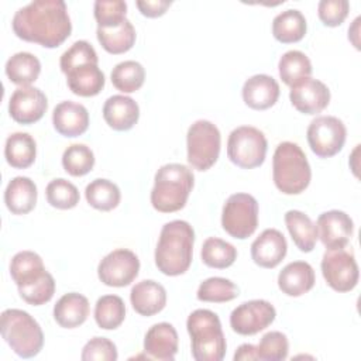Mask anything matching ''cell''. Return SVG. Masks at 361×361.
<instances>
[{
	"label": "cell",
	"instance_id": "1",
	"mask_svg": "<svg viewBox=\"0 0 361 361\" xmlns=\"http://www.w3.org/2000/svg\"><path fill=\"white\" fill-rule=\"evenodd\" d=\"M14 34L45 48H56L72 32V23L63 0H34L20 7L11 20Z\"/></svg>",
	"mask_w": 361,
	"mask_h": 361
},
{
	"label": "cell",
	"instance_id": "2",
	"mask_svg": "<svg viewBox=\"0 0 361 361\" xmlns=\"http://www.w3.org/2000/svg\"><path fill=\"white\" fill-rule=\"evenodd\" d=\"M97 63L99 58L93 45L85 39L73 42L61 55L59 66L73 94L90 97L102 92L106 79Z\"/></svg>",
	"mask_w": 361,
	"mask_h": 361
},
{
	"label": "cell",
	"instance_id": "3",
	"mask_svg": "<svg viewBox=\"0 0 361 361\" xmlns=\"http://www.w3.org/2000/svg\"><path fill=\"white\" fill-rule=\"evenodd\" d=\"M195 231L185 220H172L162 226L155 248V265L168 276L185 274L193 257Z\"/></svg>",
	"mask_w": 361,
	"mask_h": 361
},
{
	"label": "cell",
	"instance_id": "4",
	"mask_svg": "<svg viewBox=\"0 0 361 361\" xmlns=\"http://www.w3.org/2000/svg\"><path fill=\"white\" fill-rule=\"evenodd\" d=\"M195 176L183 164H165L154 176L151 204L161 213H173L185 207L193 189Z\"/></svg>",
	"mask_w": 361,
	"mask_h": 361
},
{
	"label": "cell",
	"instance_id": "5",
	"mask_svg": "<svg viewBox=\"0 0 361 361\" xmlns=\"http://www.w3.org/2000/svg\"><path fill=\"white\" fill-rule=\"evenodd\" d=\"M272 179L285 195H299L310 183L312 169L303 149L292 141L278 144L272 157Z\"/></svg>",
	"mask_w": 361,
	"mask_h": 361
},
{
	"label": "cell",
	"instance_id": "6",
	"mask_svg": "<svg viewBox=\"0 0 361 361\" xmlns=\"http://www.w3.org/2000/svg\"><path fill=\"white\" fill-rule=\"evenodd\" d=\"M186 329L190 336L192 357L196 361H221L226 355V337L217 313L209 309L193 310Z\"/></svg>",
	"mask_w": 361,
	"mask_h": 361
},
{
	"label": "cell",
	"instance_id": "7",
	"mask_svg": "<svg viewBox=\"0 0 361 361\" xmlns=\"http://www.w3.org/2000/svg\"><path fill=\"white\" fill-rule=\"evenodd\" d=\"M0 330L4 341L21 358L35 357L42 350V329L25 310L6 309L1 313Z\"/></svg>",
	"mask_w": 361,
	"mask_h": 361
},
{
	"label": "cell",
	"instance_id": "8",
	"mask_svg": "<svg viewBox=\"0 0 361 361\" xmlns=\"http://www.w3.org/2000/svg\"><path fill=\"white\" fill-rule=\"evenodd\" d=\"M221 147L220 130L209 120L195 121L186 134L188 162L196 171L210 169L219 155Z\"/></svg>",
	"mask_w": 361,
	"mask_h": 361
},
{
	"label": "cell",
	"instance_id": "9",
	"mask_svg": "<svg viewBox=\"0 0 361 361\" xmlns=\"http://www.w3.org/2000/svg\"><path fill=\"white\" fill-rule=\"evenodd\" d=\"M268 149L265 134L252 126L234 128L227 140L228 159L244 169H252L264 164Z\"/></svg>",
	"mask_w": 361,
	"mask_h": 361
},
{
	"label": "cell",
	"instance_id": "10",
	"mask_svg": "<svg viewBox=\"0 0 361 361\" xmlns=\"http://www.w3.org/2000/svg\"><path fill=\"white\" fill-rule=\"evenodd\" d=\"M223 230L234 238L245 240L258 226V202L250 193H234L227 197L221 212Z\"/></svg>",
	"mask_w": 361,
	"mask_h": 361
},
{
	"label": "cell",
	"instance_id": "11",
	"mask_svg": "<svg viewBox=\"0 0 361 361\" xmlns=\"http://www.w3.org/2000/svg\"><path fill=\"white\" fill-rule=\"evenodd\" d=\"M347 128L336 116H319L307 127L306 138L310 149L319 158H330L338 154L345 142Z\"/></svg>",
	"mask_w": 361,
	"mask_h": 361
},
{
	"label": "cell",
	"instance_id": "12",
	"mask_svg": "<svg viewBox=\"0 0 361 361\" xmlns=\"http://www.w3.org/2000/svg\"><path fill=\"white\" fill-rule=\"evenodd\" d=\"M322 274L327 285L337 292L354 289L360 272L353 250L327 248L322 258Z\"/></svg>",
	"mask_w": 361,
	"mask_h": 361
},
{
	"label": "cell",
	"instance_id": "13",
	"mask_svg": "<svg viewBox=\"0 0 361 361\" xmlns=\"http://www.w3.org/2000/svg\"><path fill=\"white\" fill-rule=\"evenodd\" d=\"M138 271L140 259L135 252L127 248H117L99 262L97 276L107 286L123 288L137 278Z\"/></svg>",
	"mask_w": 361,
	"mask_h": 361
},
{
	"label": "cell",
	"instance_id": "14",
	"mask_svg": "<svg viewBox=\"0 0 361 361\" xmlns=\"http://www.w3.org/2000/svg\"><path fill=\"white\" fill-rule=\"evenodd\" d=\"M276 317L274 305L265 299H252L238 305L230 314L233 331L241 336H252L267 329Z\"/></svg>",
	"mask_w": 361,
	"mask_h": 361
},
{
	"label": "cell",
	"instance_id": "15",
	"mask_svg": "<svg viewBox=\"0 0 361 361\" xmlns=\"http://www.w3.org/2000/svg\"><path fill=\"white\" fill-rule=\"evenodd\" d=\"M48 109L45 93L35 86L17 87L8 100V113L20 124H32L42 118Z\"/></svg>",
	"mask_w": 361,
	"mask_h": 361
},
{
	"label": "cell",
	"instance_id": "16",
	"mask_svg": "<svg viewBox=\"0 0 361 361\" xmlns=\"http://www.w3.org/2000/svg\"><path fill=\"white\" fill-rule=\"evenodd\" d=\"M289 99L292 106L303 114H317L330 103V90L319 79L305 78L290 86Z\"/></svg>",
	"mask_w": 361,
	"mask_h": 361
},
{
	"label": "cell",
	"instance_id": "17",
	"mask_svg": "<svg viewBox=\"0 0 361 361\" xmlns=\"http://www.w3.org/2000/svg\"><path fill=\"white\" fill-rule=\"evenodd\" d=\"M317 238L326 248H343L353 235V219L343 210H329L322 213L316 221Z\"/></svg>",
	"mask_w": 361,
	"mask_h": 361
},
{
	"label": "cell",
	"instance_id": "18",
	"mask_svg": "<svg viewBox=\"0 0 361 361\" xmlns=\"http://www.w3.org/2000/svg\"><path fill=\"white\" fill-rule=\"evenodd\" d=\"M288 243L276 228H265L251 244V258L262 268H275L285 258Z\"/></svg>",
	"mask_w": 361,
	"mask_h": 361
},
{
	"label": "cell",
	"instance_id": "19",
	"mask_svg": "<svg viewBox=\"0 0 361 361\" xmlns=\"http://www.w3.org/2000/svg\"><path fill=\"white\" fill-rule=\"evenodd\" d=\"M178 331L166 322L151 326L144 337V351L149 358L172 361L178 353Z\"/></svg>",
	"mask_w": 361,
	"mask_h": 361
},
{
	"label": "cell",
	"instance_id": "20",
	"mask_svg": "<svg viewBox=\"0 0 361 361\" xmlns=\"http://www.w3.org/2000/svg\"><path fill=\"white\" fill-rule=\"evenodd\" d=\"M52 124L63 137L82 135L89 127V111L80 103L72 100L61 102L52 111Z\"/></svg>",
	"mask_w": 361,
	"mask_h": 361
},
{
	"label": "cell",
	"instance_id": "21",
	"mask_svg": "<svg viewBox=\"0 0 361 361\" xmlns=\"http://www.w3.org/2000/svg\"><path fill=\"white\" fill-rule=\"evenodd\" d=\"M279 85L269 75L258 73L248 78L243 85V100L254 110H267L272 107L279 97Z\"/></svg>",
	"mask_w": 361,
	"mask_h": 361
},
{
	"label": "cell",
	"instance_id": "22",
	"mask_svg": "<svg viewBox=\"0 0 361 361\" xmlns=\"http://www.w3.org/2000/svg\"><path fill=\"white\" fill-rule=\"evenodd\" d=\"M140 117V107L134 99L124 94H113L103 104V118L110 128L127 131L133 128Z\"/></svg>",
	"mask_w": 361,
	"mask_h": 361
},
{
	"label": "cell",
	"instance_id": "23",
	"mask_svg": "<svg viewBox=\"0 0 361 361\" xmlns=\"http://www.w3.org/2000/svg\"><path fill=\"white\" fill-rule=\"evenodd\" d=\"M316 282L313 267L306 261H293L282 268L278 275V286L288 296H302L307 293Z\"/></svg>",
	"mask_w": 361,
	"mask_h": 361
},
{
	"label": "cell",
	"instance_id": "24",
	"mask_svg": "<svg viewBox=\"0 0 361 361\" xmlns=\"http://www.w3.org/2000/svg\"><path fill=\"white\" fill-rule=\"evenodd\" d=\"M130 302L138 314L154 316L165 307L166 290L159 282L144 279L131 288Z\"/></svg>",
	"mask_w": 361,
	"mask_h": 361
},
{
	"label": "cell",
	"instance_id": "25",
	"mask_svg": "<svg viewBox=\"0 0 361 361\" xmlns=\"http://www.w3.org/2000/svg\"><path fill=\"white\" fill-rule=\"evenodd\" d=\"M89 300L78 292L65 293L54 306V319L63 329H75L83 324L89 316Z\"/></svg>",
	"mask_w": 361,
	"mask_h": 361
},
{
	"label": "cell",
	"instance_id": "26",
	"mask_svg": "<svg viewBox=\"0 0 361 361\" xmlns=\"http://www.w3.org/2000/svg\"><path fill=\"white\" fill-rule=\"evenodd\" d=\"M37 185L28 176L13 178L4 190V203L13 214H27L37 204Z\"/></svg>",
	"mask_w": 361,
	"mask_h": 361
},
{
	"label": "cell",
	"instance_id": "27",
	"mask_svg": "<svg viewBox=\"0 0 361 361\" xmlns=\"http://www.w3.org/2000/svg\"><path fill=\"white\" fill-rule=\"evenodd\" d=\"M47 272L42 258L34 251H20L11 258L10 275L17 288H24L37 282Z\"/></svg>",
	"mask_w": 361,
	"mask_h": 361
},
{
	"label": "cell",
	"instance_id": "28",
	"mask_svg": "<svg viewBox=\"0 0 361 361\" xmlns=\"http://www.w3.org/2000/svg\"><path fill=\"white\" fill-rule=\"evenodd\" d=\"M4 157L10 166L25 169L31 166L37 157V142L28 133H13L7 137Z\"/></svg>",
	"mask_w": 361,
	"mask_h": 361
},
{
	"label": "cell",
	"instance_id": "29",
	"mask_svg": "<svg viewBox=\"0 0 361 361\" xmlns=\"http://www.w3.org/2000/svg\"><path fill=\"white\" fill-rule=\"evenodd\" d=\"M283 220L295 245L302 252H310L317 241V228L312 219L300 210H288Z\"/></svg>",
	"mask_w": 361,
	"mask_h": 361
},
{
	"label": "cell",
	"instance_id": "30",
	"mask_svg": "<svg viewBox=\"0 0 361 361\" xmlns=\"http://www.w3.org/2000/svg\"><path fill=\"white\" fill-rule=\"evenodd\" d=\"M307 30L306 18L302 11L288 8L276 14L272 20V34L275 39L282 44H292L300 41Z\"/></svg>",
	"mask_w": 361,
	"mask_h": 361
},
{
	"label": "cell",
	"instance_id": "31",
	"mask_svg": "<svg viewBox=\"0 0 361 361\" xmlns=\"http://www.w3.org/2000/svg\"><path fill=\"white\" fill-rule=\"evenodd\" d=\"M96 35L103 49L113 55H118L130 51L137 38L135 28L131 24V21L127 18L117 27H111V28L97 27Z\"/></svg>",
	"mask_w": 361,
	"mask_h": 361
},
{
	"label": "cell",
	"instance_id": "32",
	"mask_svg": "<svg viewBox=\"0 0 361 361\" xmlns=\"http://www.w3.org/2000/svg\"><path fill=\"white\" fill-rule=\"evenodd\" d=\"M6 75L18 86H31L41 73V62L31 52H17L6 62Z\"/></svg>",
	"mask_w": 361,
	"mask_h": 361
},
{
	"label": "cell",
	"instance_id": "33",
	"mask_svg": "<svg viewBox=\"0 0 361 361\" xmlns=\"http://www.w3.org/2000/svg\"><path fill=\"white\" fill-rule=\"evenodd\" d=\"M85 196L92 207L102 212L116 209L121 199L118 186L114 182L104 178H97L87 183L85 189Z\"/></svg>",
	"mask_w": 361,
	"mask_h": 361
},
{
	"label": "cell",
	"instance_id": "34",
	"mask_svg": "<svg viewBox=\"0 0 361 361\" xmlns=\"http://www.w3.org/2000/svg\"><path fill=\"white\" fill-rule=\"evenodd\" d=\"M278 71L282 82L288 86H293L305 78L312 75V62L306 54L298 49L286 51L278 62Z\"/></svg>",
	"mask_w": 361,
	"mask_h": 361
},
{
	"label": "cell",
	"instance_id": "35",
	"mask_svg": "<svg viewBox=\"0 0 361 361\" xmlns=\"http://www.w3.org/2000/svg\"><path fill=\"white\" fill-rule=\"evenodd\" d=\"M200 257L207 267L224 269L233 265L237 259V248L226 240L219 237H209L202 245Z\"/></svg>",
	"mask_w": 361,
	"mask_h": 361
},
{
	"label": "cell",
	"instance_id": "36",
	"mask_svg": "<svg viewBox=\"0 0 361 361\" xmlns=\"http://www.w3.org/2000/svg\"><path fill=\"white\" fill-rule=\"evenodd\" d=\"M126 317L124 300L117 295H104L97 299L94 306V320L100 329L114 330Z\"/></svg>",
	"mask_w": 361,
	"mask_h": 361
},
{
	"label": "cell",
	"instance_id": "37",
	"mask_svg": "<svg viewBox=\"0 0 361 361\" xmlns=\"http://www.w3.org/2000/svg\"><path fill=\"white\" fill-rule=\"evenodd\" d=\"M110 79L117 90L123 93H133L144 85L145 69L137 61H123L113 68Z\"/></svg>",
	"mask_w": 361,
	"mask_h": 361
},
{
	"label": "cell",
	"instance_id": "38",
	"mask_svg": "<svg viewBox=\"0 0 361 361\" xmlns=\"http://www.w3.org/2000/svg\"><path fill=\"white\" fill-rule=\"evenodd\" d=\"M238 292L240 289L233 281L221 276H212L199 285L196 296L200 302L224 303L235 299Z\"/></svg>",
	"mask_w": 361,
	"mask_h": 361
},
{
	"label": "cell",
	"instance_id": "39",
	"mask_svg": "<svg viewBox=\"0 0 361 361\" xmlns=\"http://www.w3.org/2000/svg\"><path fill=\"white\" fill-rule=\"evenodd\" d=\"M62 166L72 176H83L94 166V154L85 144H72L62 154Z\"/></svg>",
	"mask_w": 361,
	"mask_h": 361
},
{
	"label": "cell",
	"instance_id": "40",
	"mask_svg": "<svg viewBox=\"0 0 361 361\" xmlns=\"http://www.w3.org/2000/svg\"><path fill=\"white\" fill-rule=\"evenodd\" d=\"M45 196H47V202L52 207H56L61 210L73 209L79 203L78 188L72 182H69L63 178L52 179L47 185Z\"/></svg>",
	"mask_w": 361,
	"mask_h": 361
},
{
	"label": "cell",
	"instance_id": "41",
	"mask_svg": "<svg viewBox=\"0 0 361 361\" xmlns=\"http://www.w3.org/2000/svg\"><path fill=\"white\" fill-rule=\"evenodd\" d=\"M255 351L261 361H282L289 351L288 337L282 331H268L255 345Z\"/></svg>",
	"mask_w": 361,
	"mask_h": 361
},
{
	"label": "cell",
	"instance_id": "42",
	"mask_svg": "<svg viewBox=\"0 0 361 361\" xmlns=\"http://www.w3.org/2000/svg\"><path fill=\"white\" fill-rule=\"evenodd\" d=\"M99 28H111L126 20L127 3L123 0H96L93 6Z\"/></svg>",
	"mask_w": 361,
	"mask_h": 361
},
{
	"label": "cell",
	"instance_id": "43",
	"mask_svg": "<svg viewBox=\"0 0 361 361\" xmlns=\"http://www.w3.org/2000/svg\"><path fill=\"white\" fill-rule=\"evenodd\" d=\"M18 293L28 305H44L49 302L55 293V279L49 272H47L37 282L24 288H18Z\"/></svg>",
	"mask_w": 361,
	"mask_h": 361
},
{
	"label": "cell",
	"instance_id": "44",
	"mask_svg": "<svg viewBox=\"0 0 361 361\" xmlns=\"http://www.w3.org/2000/svg\"><path fill=\"white\" fill-rule=\"evenodd\" d=\"M118 357L116 344L106 337H93L82 348L83 361H116Z\"/></svg>",
	"mask_w": 361,
	"mask_h": 361
},
{
	"label": "cell",
	"instance_id": "45",
	"mask_svg": "<svg viewBox=\"0 0 361 361\" xmlns=\"http://www.w3.org/2000/svg\"><path fill=\"white\" fill-rule=\"evenodd\" d=\"M350 3L347 0H320L317 14L322 23L327 27L340 25L348 16Z\"/></svg>",
	"mask_w": 361,
	"mask_h": 361
},
{
	"label": "cell",
	"instance_id": "46",
	"mask_svg": "<svg viewBox=\"0 0 361 361\" xmlns=\"http://www.w3.org/2000/svg\"><path fill=\"white\" fill-rule=\"evenodd\" d=\"M135 4L142 16L155 18V17H161L162 14H165L166 10L171 7L172 1H169V0H138Z\"/></svg>",
	"mask_w": 361,
	"mask_h": 361
},
{
	"label": "cell",
	"instance_id": "47",
	"mask_svg": "<svg viewBox=\"0 0 361 361\" xmlns=\"http://www.w3.org/2000/svg\"><path fill=\"white\" fill-rule=\"evenodd\" d=\"M254 360H258L255 345L248 343L241 344L234 354V361H254Z\"/></svg>",
	"mask_w": 361,
	"mask_h": 361
},
{
	"label": "cell",
	"instance_id": "48",
	"mask_svg": "<svg viewBox=\"0 0 361 361\" xmlns=\"http://www.w3.org/2000/svg\"><path fill=\"white\" fill-rule=\"evenodd\" d=\"M360 17H357L353 23V27L348 28V39L354 44V47L358 49L360 48V42H358V25H360Z\"/></svg>",
	"mask_w": 361,
	"mask_h": 361
}]
</instances>
